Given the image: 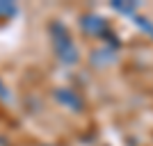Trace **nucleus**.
I'll return each instance as SVG.
<instances>
[{
	"instance_id": "2",
	"label": "nucleus",
	"mask_w": 153,
	"mask_h": 146,
	"mask_svg": "<svg viewBox=\"0 0 153 146\" xmlns=\"http://www.w3.org/2000/svg\"><path fill=\"white\" fill-rule=\"evenodd\" d=\"M80 27H82L87 34H103V32L108 30V23H105V19H101V16H85V19L80 21Z\"/></svg>"
},
{
	"instance_id": "3",
	"label": "nucleus",
	"mask_w": 153,
	"mask_h": 146,
	"mask_svg": "<svg viewBox=\"0 0 153 146\" xmlns=\"http://www.w3.org/2000/svg\"><path fill=\"white\" fill-rule=\"evenodd\" d=\"M59 101L64 103V105H69V107L73 110H80L82 107V103H80V98H78L73 91H69V89H64V91H59Z\"/></svg>"
},
{
	"instance_id": "1",
	"label": "nucleus",
	"mask_w": 153,
	"mask_h": 146,
	"mask_svg": "<svg viewBox=\"0 0 153 146\" xmlns=\"http://www.w3.org/2000/svg\"><path fill=\"white\" fill-rule=\"evenodd\" d=\"M57 53H59V59H64L66 64H76L78 62V50H76V46L71 44V39L69 34H66V30L62 32V37H57Z\"/></svg>"
},
{
	"instance_id": "4",
	"label": "nucleus",
	"mask_w": 153,
	"mask_h": 146,
	"mask_svg": "<svg viewBox=\"0 0 153 146\" xmlns=\"http://www.w3.org/2000/svg\"><path fill=\"white\" fill-rule=\"evenodd\" d=\"M117 9H121V12H133V9H135V5H119V2H117Z\"/></svg>"
}]
</instances>
